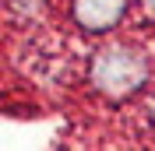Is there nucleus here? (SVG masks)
<instances>
[{
    "label": "nucleus",
    "instance_id": "nucleus-3",
    "mask_svg": "<svg viewBox=\"0 0 155 151\" xmlns=\"http://www.w3.org/2000/svg\"><path fill=\"white\" fill-rule=\"evenodd\" d=\"M145 116H148V127H152V133H155V102H148V113Z\"/></svg>",
    "mask_w": 155,
    "mask_h": 151
},
{
    "label": "nucleus",
    "instance_id": "nucleus-2",
    "mask_svg": "<svg viewBox=\"0 0 155 151\" xmlns=\"http://www.w3.org/2000/svg\"><path fill=\"white\" fill-rule=\"evenodd\" d=\"M127 14V0H71V18L85 32H109Z\"/></svg>",
    "mask_w": 155,
    "mask_h": 151
},
{
    "label": "nucleus",
    "instance_id": "nucleus-4",
    "mask_svg": "<svg viewBox=\"0 0 155 151\" xmlns=\"http://www.w3.org/2000/svg\"><path fill=\"white\" fill-rule=\"evenodd\" d=\"M152 11H155V0H152Z\"/></svg>",
    "mask_w": 155,
    "mask_h": 151
},
{
    "label": "nucleus",
    "instance_id": "nucleus-1",
    "mask_svg": "<svg viewBox=\"0 0 155 151\" xmlns=\"http://www.w3.org/2000/svg\"><path fill=\"white\" fill-rule=\"evenodd\" d=\"M88 77H92V85H95L99 95H106V98H127V95H134L148 81V60L137 49L124 46V42L102 46L92 56Z\"/></svg>",
    "mask_w": 155,
    "mask_h": 151
}]
</instances>
